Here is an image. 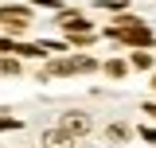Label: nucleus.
I'll return each mask as SVG.
<instances>
[{"mask_svg":"<svg viewBox=\"0 0 156 148\" xmlns=\"http://www.w3.org/2000/svg\"><path fill=\"white\" fill-rule=\"evenodd\" d=\"M109 35L121 39V43H133V47H148V43H152V31L140 27L133 16H121V27H109Z\"/></svg>","mask_w":156,"mask_h":148,"instance_id":"f257e3e1","label":"nucleus"},{"mask_svg":"<svg viewBox=\"0 0 156 148\" xmlns=\"http://www.w3.org/2000/svg\"><path fill=\"white\" fill-rule=\"evenodd\" d=\"M74 70H94V58L78 55V58H58V62L47 66V74H74Z\"/></svg>","mask_w":156,"mask_h":148,"instance_id":"f03ea898","label":"nucleus"},{"mask_svg":"<svg viewBox=\"0 0 156 148\" xmlns=\"http://www.w3.org/2000/svg\"><path fill=\"white\" fill-rule=\"evenodd\" d=\"M0 23L12 27V31H23L27 27V8H0Z\"/></svg>","mask_w":156,"mask_h":148,"instance_id":"7ed1b4c3","label":"nucleus"},{"mask_svg":"<svg viewBox=\"0 0 156 148\" xmlns=\"http://www.w3.org/2000/svg\"><path fill=\"white\" fill-rule=\"evenodd\" d=\"M62 129L70 136H82V132H90V117L86 113H62Z\"/></svg>","mask_w":156,"mask_h":148,"instance_id":"20e7f679","label":"nucleus"},{"mask_svg":"<svg viewBox=\"0 0 156 148\" xmlns=\"http://www.w3.org/2000/svg\"><path fill=\"white\" fill-rule=\"evenodd\" d=\"M70 35H90V19H82L78 12H62V19H58Z\"/></svg>","mask_w":156,"mask_h":148,"instance_id":"39448f33","label":"nucleus"},{"mask_svg":"<svg viewBox=\"0 0 156 148\" xmlns=\"http://www.w3.org/2000/svg\"><path fill=\"white\" fill-rule=\"evenodd\" d=\"M74 144V136L66 129H51V132H43V148H70Z\"/></svg>","mask_w":156,"mask_h":148,"instance_id":"423d86ee","label":"nucleus"},{"mask_svg":"<svg viewBox=\"0 0 156 148\" xmlns=\"http://www.w3.org/2000/svg\"><path fill=\"white\" fill-rule=\"evenodd\" d=\"M0 74H4V78H8V74H20V62L8 58V55H0Z\"/></svg>","mask_w":156,"mask_h":148,"instance_id":"0eeeda50","label":"nucleus"},{"mask_svg":"<svg viewBox=\"0 0 156 148\" xmlns=\"http://www.w3.org/2000/svg\"><path fill=\"white\" fill-rule=\"evenodd\" d=\"M133 66H136V70H148V66H152V55L136 51V55H133Z\"/></svg>","mask_w":156,"mask_h":148,"instance_id":"6e6552de","label":"nucleus"},{"mask_svg":"<svg viewBox=\"0 0 156 148\" xmlns=\"http://www.w3.org/2000/svg\"><path fill=\"white\" fill-rule=\"evenodd\" d=\"M105 74H109V78H121V74H125V62H117V58L105 62Z\"/></svg>","mask_w":156,"mask_h":148,"instance_id":"1a4fd4ad","label":"nucleus"},{"mask_svg":"<svg viewBox=\"0 0 156 148\" xmlns=\"http://www.w3.org/2000/svg\"><path fill=\"white\" fill-rule=\"evenodd\" d=\"M109 136H113V140H125L129 129H125V125H109Z\"/></svg>","mask_w":156,"mask_h":148,"instance_id":"9d476101","label":"nucleus"},{"mask_svg":"<svg viewBox=\"0 0 156 148\" xmlns=\"http://www.w3.org/2000/svg\"><path fill=\"white\" fill-rule=\"evenodd\" d=\"M4 129H20V121H16V117H0V132H4Z\"/></svg>","mask_w":156,"mask_h":148,"instance_id":"9b49d317","label":"nucleus"},{"mask_svg":"<svg viewBox=\"0 0 156 148\" xmlns=\"http://www.w3.org/2000/svg\"><path fill=\"white\" fill-rule=\"evenodd\" d=\"M144 113H148V117H156V105H144Z\"/></svg>","mask_w":156,"mask_h":148,"instance_id":"f8f14e48","label":"nucleus"},{"mask_svg":"<svg viewBox=\"0 0 156 148\" xmlns=\"http://www.w3.org/2000/svg\"><path fill=\"white\" fill-rule=\"evenodd\" d=\"M152 86H156V78H152Z\"/></svg>","mask_w":156,"mask_h":148,"instance_id":"ddd939ff","label":"nucleus"}]
</instances>
